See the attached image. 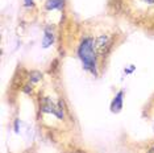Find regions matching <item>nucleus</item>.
<instances>
[{
	"instance_id": "obj_1",
	"label": "nucleus",
	"mask_w": 154,
	"mask_h": 153,
	"mask_svg": "<svg viewBox=\"0 0 154 153\" xmlns=\"http://www.w3.org/2000/svg\"><path fill=\"white\" fill-rule=\"evenodd\" d=\"M79 58L83 62V67L91 71L94 75H97L96 71V54H95V42L92 38H85L78 49Z\"/></svg>"
},
{
	"instance_id": "obj_2",
	"label": "nucleus",
	"mask_w": 154,
	"mask_h": 153,
	"mask_svg": "<svg viewBox=\"0 0 154 153\" xmlns=\"http://www.w3.org/2000/svg\"><path fill=\"white\" fill-rule=\"evenodd\" d=\"M41 111L42 112H49V114H53L55 116L58 117V119H63V110H62V102L59 100L58 104L55 106V104L51 102L50 98H44L41 100Z\"/></svg>"
},
{
	"instance_id": "obj_3",
	"label": "nucleus",
	"mask_w": 154,
	"mask_h": 153,
	"mask_svg": "<svg viewBox=\"0 0 154 153\" xmlns=\"http://www.w3.org/2000/svg\"><path fill=\"white\" fill-rule=\"evenodd\" d=\"M111 38L107 36V34H101L95 40V50L99 53L100 55L107 54V52L111 48Z\"/></svg>"
},
{
	"instance_id": "obj_4",
	"label": "nucleus",
	"mask_w": 154,
	"mask_h": 153,
	"mask_svg": "<svg viewBox=\"0 0 154 153\" xmlns=\"http://www.w3.org/2000/svg\"><path fill=\"white\" fill-rule=\"evenodd\" d=\"M122 95H124V92L119 91L117 95L115 96V99L112 100V103H111V111L112 112H120L121 111V108H122Z\"/></svg>"
},
{
	"instance_id": "obj_5",
	"label": "nucleus",
	"mask_w": 154,
	"mask_h": 153,
	"mask_svg": "<svg viewBox=\"0 0 154 153\" xmlns=\"http://www.w3.org/2000/svg\"><path fill=\"white\" fill-rule=\"evenodd\" d=\"M63 2L65 0H48L46 2V9H62L63 8Z\"/></svg>"
},
{
	"instance_id": "obj_6",
	"label": "nucleus",
	"mask_w": 154,
	"mask_h": 153,
	"mask_svg": "<svg viewBox=\"0 0 154 153\" xmlns=\"http://www.w3.org/2000/svg\"><path fill=\"white\" fill-rule=\"evenodd\" d=\"M53 41H54V34H53V32H51L50 29H46V30H45L44 40H42V46L44 48L50 46V45L53 44Z\"/></svg>"
},
{
	"instance_id": "obj_7",
	"label": "nucleus",
	"mask_w": 154,
	"mask_h": 153,
	"mask_svg": "<svg viewBox=\"0 0 154 153\" xmlns=\"http://www.w3.org/2000/svg\"><path fill=\"white\" fill-rule=\"evenodd\" d=\"M41 78H42V74H41L40 71H32L29 74V79H30V82H32V83L38 82Z\"/></svg>"
},
{
	"instance_id": "obj_8",
	"label": "nucleus",
	"mask_w": 154,
	"mask_h": 153,
	"mask_svg": "<svg viewBox=\"0 0 154 153\" xmlns=\"http://www.w3.org/2000/svg\"><path fill=\"white\" fill-rule=\"evenodd\" d=\"M24 91H25V92H29V91H32V86H29V85L24 86Z\"/></svg>"
},
{
	"instance_id": "obj_9",
	"label": "nucleus",
	"mask_w": 154,
	"mask_h": 153,
	"mask_svg": "<svg viewBox=\"0 0 154 153\" xmlns=\"http://www.w3.org/2000/svg\"><path fill=\"white\" fill-rule=\"evenodd\" d=\"M15 131H16V132H19V119L15 121Z\"/></svg>"
},
{
	"instance_id": "obj_10",
	"label": "nucleus",
	"mask_w": 154,
	"mask_h": 153,
	"mask_svg": "<svg viewBox=\"0 0 154 153\" xmlns=\"http://www.w3.org/2000/svg\"><path fill=\"white\" fill-rule=\"evenodd\" d=\"M33 4V0H25V5L26 7H29V5H32Z\"/></svg>"
},
{
	"instance_id": "obj_11",
	"label": "nucleus",
	"mask_w": 154,
	"mask_h": 153,
	"mask_svg": "<svg viewBox=\"0 0 154 153\" xmlns=\"http://www.w3.org/2000/svg\"><path fill=\"white\" fill-rule=\"evenodd\" d=\"M148 153H154V147H153V148H150V149H149V152H148Z\"/></svg>"
}]
</instances>
